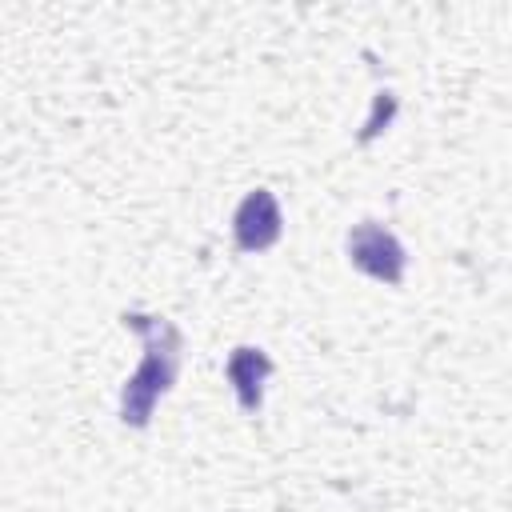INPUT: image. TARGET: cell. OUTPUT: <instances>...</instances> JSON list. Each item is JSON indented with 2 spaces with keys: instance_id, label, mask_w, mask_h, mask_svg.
<instances>
[{
  "instance_id": "cell-1",
  "label": "cell",
  "mask_w": 512,
  "mask_h": 512,
  "mask_svg": "<svg viewBox=\"0 0 512 512\" xmlns=\"http://www.w3.org/2000/svg\"><path fill=\"white\" fill-rule=\"evenodd\" d=\"M120 324L128 332H136L140 344H144L140 368L120 388V420L128 428H148L160 396H168L176 376H180L184 336H180V328L168 316H152V312H124Z\"/></svg>"
},
{
  "instance_id": "cell-2",
  "label": "cell",
  "mask_w": 512,
  "mask_h": 512,
  "mask_svg": "<svg viewBox=\"0 0 512 512\" xmlns=\"http://www.w3.org/2000/svg\"><path fill=\"white\" fill-rule=\"evenodd\" d=\"M344 252H348V264L380 284H400L404 280V268H408V252L404 244L396 240L392 228L376 224V220H360L348 228L344 236Z\"/></svg>"
},
{
  "instance_id": "cell-3",
  "label": "cell",
  "mask_w": 512,
  "mask_h": 512,
  "mask_svg": "<svg viewBox=\"0 0 512 512\" xmlns=\"http://www.w3.org/2000/svg\"><path fill=\"white\" fill-rule=\"evenodd\" d=\"M284 232V216H280V204L268 188H252L236 212H232V240L240 252H264L280 240Z\"/></svg>"
},
{
  "instance_id": "cell-4",
  "label": "cell",
  "mask_w": 512,
  "mask_h": 512,
  "mask_svg": "<svg viewBox=\"0 0 512 512\" xmlns=\"http://www.w3.org/2000/svg\"><path fill=\"white\" fill-rule=\"evenodd\" d=\"M224 376H228V384H232L240 408H244L248 416H256L260 404H264V380L272 376V356H268L264 348L240 344V348L228 352V360H224Z\"/></svg>"
},
{
  "instance_id": "cell-5",
  "label": "cell",
  "mask_w": 512,
  "mask_h": 512,
  "mask_svg": "<svg viewBox=\"0 0 512 512\" xmlns=\"http://www.w3.org/2000/svg\"><path fill=\"white\" fill-rule=\"evenodd\" d=\"M392 112H396L392 92H380V96H376V104H372V116H368V124H364V132H360V140H372V136L380 132V124H388V120H392Z\"/></svg>"
}]
</instances>
